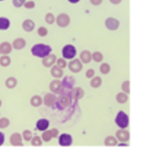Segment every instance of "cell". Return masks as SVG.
I'll use <instances>...</instances> for the list:
<instances>
[{
	"instance_id": "e575fe53",
	"label": "cell",
	"mask_w": 146,
	"mask_h": 161,
	"mask_svg": "<svg viewBox=\"0 0 146 161\" xmlns=\"http://www.w3.org/2000/svg\"><path fill=\"white\" fill-rule=\"evenodd\" d=\"M23 137H24V138L25 141H30L31 139L32 138V132L29 130H27V131H24V133H23Z\"/></svg>"
},
{
	"instance_id": "74e56055",
	"label": "cell",
	"mask_w": 146,
	"mask_h": 161,
	"mask_svg": "<svg viewBox=\"0 0 146 161\" xmlns=\"http://www.w3.org/2000/svg\"><path fill=\"white\" fill-rule=\"evenodd\" d=\"M56 63H57V66L59 67L60 69H64L66 66V61L64 59H58L56 61Z\"/></svg>"
},
{
	"instance_id": "1f68e13d",
	"label": "cell",
	"mask_w": 146,
	"mask_h": 161,
	"mask_svg": "<svg viewBox=\"0 0 146 161\" xmlns=\"http://www.w3.org/2000/svg\"><path fill=\"white\" fill-rule=\"evenodd\" d=\"M52 138V133L50 131H46L42 134V139L43 140V141L48 142L51 141V139Z\"/></svg>"
},
{
	"instance_id": "ffe728a7",
	"label": "cell",
	"mask_w": 146,
	"mask_h": 161,
	"mask_svg": "<svg viewBox=\"0 0 146 161\" xmlns=\"http://www.w3.org/2000/svg\"><path fill=\"white\" fill-rule=\"evenodd\" d=\"M51 74H52L53 77L58 79V78H61L63 76V72L62 69H60L57 66H53L51 69Z\"/></svg>"
},
{
	"instance_id": "7bdbcfd3",
	"label": "cell",
	"mask_w": 146,
	"mask_h": 161,
	"mask_svg": "<svg viewBox=\"0 0 146 161\" xmlns=\"http://www.w3.org/2000/svg\"><path fill=\"white\" fill-rule=\"evenodd\" d=\"M4 141H5L4 134L3 133H2V132H0V146L4 144Z\"/></svg>"
},
{
	"instance_id": "277c9868",
	"label": "cell",
	"mask_w": 146,
	"mask_h": 161,
	"mask_svg": "<svg viewBox=\"0 0 146 161\" xmlns=\"http://www.w3.org/2000/svg\"><path fill=\"white\" fill-rule=\"evenodd\" d=\"M56 24L58 27L64 28L68 27L70 24V17L66 14H61L56 17Z\"/></svg>"
},
{
	"instance_id": "ba28073f",
	"label": "cell",
	"mask_w": 146,
	"mask_h": 161,
	"mask_svg": "<svg viewBox=\"0 0 146 161\" xmlns=\"http://www.w3.org/2000/svg\"><path fill=\"white\" fill-rule=\"evenodd\" d=\"M49 88L51 91L55 93H61L63 91V86L59 80H53L51 82Z\"/></svg>"
},
{
	"instance_id": "8d00e7d4",
	"label": "cell",
	"mask_w": 146,
	"mask_h": 161,
	"mask_svg": "<svg viewBox=\"0 0 146 161\" xmlns=\"http://www.w3.org/2000/svg\"><path fill=\"white\" fill-rule=\"evenodd\" d=\"M26 0H12V3H13L14 6L17 8H19V7H22L24 4L25 3Z\"/></svg>"
},
{
	"instance_id": "4fadbf2b",
	"label": "cell",
	"mask_w": 146,
	"mask_h": 161,
	"mask_svg": "<svg viewBox=\"0 0 146 161\" xmlns=\"http://www.w3.org/2000/svg\"><path fill=\"white\" fill-rule=\"evenodd\" d=\"M48 126H49V121L45 118L40 119L37 123V128L40 131H45L48 128Z\"/></svg>"
},
{
	"instance_id": "ee69618b",
	"label": "cell",
	"mask_w": 146,
	"mask_h": 161,
	"mask_svg": "<svg viewBox=\"0 0 146 161\" xmlns=\"http://www.w3.org/2000/svg\"><path fill=\"white\" fill-rule=\"evenodd\" d=\"M51 133H52V138H56V136H58V131L57 129H55L53 128L52 130H51Z\"/></svg>"
},
{
	"instance_id": "f907efd6",
	"label": "cell",
	"mask_w": 146,
	"mask_h": 161,
	"mask_svg": "<svg viewBox=\"0 0 146 161\" xmlns=\"http://www.w3.org/2000/svg\"><path fill=\"white\" fill-rule=\"evenodd\" d=\"M0 55H1V53H0Z\"/></svg>"
},
{
	"instance_id": "c3c4849f",
	"label": "cell",
	"mask_w": 146,
	"mask_h": 161,
	"mask_svg": "<svg viewBox=\"0 0 146 161\" xmlns=\"http://www.w3.org/2000/svg\"><path fill=\"white\" fill-rule=\"evenodd\" d=\"M119 145H125V144H120Z\"/></svg>"
},
{
	"instance_id": "4316f807",
	"label": "cell",
	"mask_w": 146,
	"mask_h": 161,
	"mask_svg": "<svg viewBox=\"0 0 146 161\" xmlns=\"http://www.w3.org/2000/svg\"><path fill=\"white\" fill-rule=\"evenodd\" d=\"M102 84V79L101 78L98 76H96L93 78L91 81V86L93 88H98Z\"/></svg>"
},
{
	"instance_id": "bcb514c9",
	"label": "cell",
	"mask_w": 146,
	"mask_h": 161,
	"mask_svg": "<svg viewBox=\"0 0 146 161\" xmlns=\"http://www.w3.org/2000/svg\"><path fill=\"white\" fill-rule=\"evenodd\" d=\"M68 1L71 4H76L78 3V2H79L80 0H68Z\"/></svg>"
},
{
	"instance_id": "44dd1931",
	"label": "cell",
	"mask_w": 146,
	"mask_h": 161,
	"mask_svg": "<svg viewBox=\"0 0 146 161\" xmlns=\"http://www.w3.org/2000/svg\"><path fill=\"white\" fill-rule=\"evenodd\" d=\"M10 27V21L6 17H0V30H7Z\"/></svg>"
},
{
	"instance_id": "5b68a950",
	"label": "cell",
	"mask_w": 146,
	"mask_h": 161,
	"mask_svg": "<svg viewBox=\"0 0 146 161\" xmlns=\"http://www.w3.org/2000/svg\"><path fill=\"white\" fill-rule=\"evenodd\" d=\"M105 25L108 30L115 31L118 29L120 22L118 19L113 17H108L105 22Z\"/></svg>"
},
{
	"instance_id": "b9f144b4",
	"label": "cell",
	"mask_w": 146,
	"mask_h": 161,
	"mask_svg": "<svg viewBox=\"0 0 146 161\" xmlns=\"http://www.w3.org/2000/svg\"><path fill=\"white\" fill-rule=\"evenodd\" d=\"M91 4L95 6H98L99 4H101L103 2V0H90Z\"/></svg>"
},
{
	"instance_id": "f35d334b",
	"label": "cell",
	"mask_w": 146,
	"mask_h": 161,
	"mask_svg": "<svg viewBox=\"0 0 146 161\" xmlns=\"http://www.w3.org/2000/svg\"><path fill=\"white\" fill-rule=\"evenodd\" d=\"M42 141H41L40 138L39 136H36L32 139V145H35V146H40V145H42Z\"/></svg>"
},
{
	"instance_id": "681fc988",
	"label": "cell",
	"mask_w": 146,
	"mask_h": 161,
	"mask_svg": "<svg viewBox=\"0 0 146 161\" xmlns=\"http://www.w3.org/2000/svg\"><path fill=\"white\" fill-rule=\"evenodd\" d=\"M2 1H4V0H0V2H2Z\"/></svg>"
},
{
	"instance_id": "83f0119b",
	"label": "cell",
	"mask_w": 146,
	"mask_h": 161,
	"mask_svg": "<svg viewBox=\"0 0 146 161\" xmlns=\"http://www.w3.org/2000/svg\"><path fill=\"white\" fill-rule=\"evenodd\" d=\"M111 71V66L107 63H103L100 66V71L103 74H108Z\"/></svg>"
},
{
	"instance_id": "9a60e30c",
	"label": "cell",
	"mask_w": 146,
	"mask_h": 161,
	"mask_svg": "<svg viewBox=\"0 0 146 161\" xmlns=\"http://www.w3.org/2000/svg\"><path fill=\"white\" fill-rule=\"evenodd\" d=\"M27 44L26 41L22 38H17V39H15L13 42V47L16 50H21V49H24L25 46Z\"/></svg>"
},
{
	"instance_id": "ac0fdd59",
	"label": "cell",
	"mask_w": 146,
	"mask_h": 161,
	"mask_svg": "<svg viewBox=\"0 0 146 161\" xmlns=\"http://www.w3.org/2000/svg\"><path fill=\"white\" fill-rule=\"evenodd\" d=\"M80 59L83 64H88L91 61V54L89 51H83L80 54Z\"/></svg>"
},
{
	"instance_id": "f6af8a7d",
	"label": "cell",
	"mask_w": 146,
	"mask_h": 161,
	"mask_svg": "<svg viewBox=\"0 0 146 161\" xmlns=\"http://www.w3.org/2000/svg\"><path fill=\"white\" fill-rule=\"evenodd\" d=\"M110 2L113 4H118L121 2V0H110Z\"/></svg>"
},
{
	"instance_id": "3957f363",
	"label": "cell",
	"mask_w": 146,
	"mask_h": 161,
	"mask_svg": "<svg viewBox=\"0 0 146 161\" xmlns=\"http://www.w3.org/2000/svg\"><path fill=\"white\" fill-rule=\"evenodd\" d=\"M63 57L66 59H72L76 55V49L71 44H66L62 49Z\"/></svg>"
},
{
	"instance_id": "2e32d148",
	"label": "cell",
	"mask_w": 146,
	"mask_h": 161,
	"mask_svg": "<svg viewBox=\"0 0 146 161\" xmlns=\"http://www.w3.org/2000/svg\"><path fill=\"white\" fill-rule=\"evenodd\" d=\"M117 138L121 142L128 141L130 138V134L126 131H118L116 133Z\"/></svg>"
},
{
	"instance_id": "836d02e7",
	"label": "cell",
	"mask_w": 146,
	"mask_h": 161,
	"mask_svg": "<svg viewBox=\"0 0 146 161\" xmlns=\"http://www.w3.org/2000/svg\"><path fill=\"white\" fill-rule=\"evenodd\" d=\"M37 33H38V34H39L40 36H42V37H43V36H46L47 35L48 30L45 27H39V29H38Z\"/></svg>"
},
{
	"instance_id": "4dcf8cb0",
	"label": "cell",
	"mask_w": 146,
	"mask_h": 161,
	"mask_svg": "<svg viewBox=\"0 0 146 161\" xmlns=\"http://www.w3.org/2000/svg\"><path fill=\"white\" fill-rule=\"evenodd\" d=\"M45 21L48 24H53L55 22V17L52 13H48L45 17Z\"/></svg>"
},
{
	"instance_id": "d6a6232c",
	"label": "cell",
	"mask_w": 146,
	"mask_h": 161,
	"mask_svg": "<svg viewBox=\"0 0 146 161\" xmlns=\"http://www.w3.org/2000/svg\"><path fill=\"white\" fill-rule=\"evenodd\" d=\"M9 125V121L6 118H2L0 119V128H7Z\"/></svg>"
},
{
	"instance_id": "d6986e66",
	"label": "cell",
	"mask_w": 146,
	"mask_h": 161,
	"mask_svg": "<svg viewBox=\"0 0 146 161\" xmlns=\"http://www.w3.org/2000/svg\"><path fill=\"white\" fill-rule=\"evenodd\" d=\"M57 105L60 109H64L65 107H67L70 103V99L68 96H61L58 98Z\"/></svg>"
},
{
	"instance_id": "7dc6e473",
	"label": "cell",
	"mask_w": 146,
	"mask_h": 161,
	"mask_svg": "<svg viewBox=\"0 0 146 161\" xmlns=\"http://www.w3.org/2000/svg\"><path fill=\"white\" fill-rule=\"evenodd\" d=\"M1 106H2V101L0 100V107H1Z\"/></svg>"
},
{
	"instance_id": "d590c367",
	"label": "cell",
	"mask_w": 146,
	"mask_h": 161,
	"mask_svg": "<svg viewBox=\"0 0 146 161\" xmlns=\"http://www.w3.org/2000/svg\"><path fill=\"white\" fill-rule=\"evenodd\" d=\"M122 90L127 93H130V82L128 80H126V81L123 83Z\"/></svg>"
},
{
	"instance_id": "603a6c76",
	"label": "cell",
	"mask_w": 146,
	"mask_h": 161,
	"mask_svg": "<svg viewBox=\"0 0 146 161\" xmlns=\"http://www.w3.org/2000/svg\"><path fill=\"white\" fill-rule=\"evenodd\" d=\"M5 84L9 89H13L17 84V80L14 77H9L7 79Z\"/></svg>"
},
{
	"instance_id": "30bf717a",
	"label": "cell",
	"mask_w": 146,
	"mask_h": 161,
	"mask_svg": "<svg viewBox=\"0 0 146 161\" xmlns=\"http://www.w3.org/2000/svg\"><path fill=\"white\" fill-rule=\"evenodd\" d=\"M63 88L67 89H72L74 84H75V79L72 76H66L61 82Z\"/></svg>"
},
{
	"instance_id": "cb8c5ba5",
	"label": "cell",
	"mask_w": 146,
	"mask_h": 161,
	"mask_svg": "<svg viewBox=\"0 0 146 161\" xmlns=\"http://www.w3.org/2000/svg\"><path fill=\"white\" fill-rule=\"evenodd\" d=\"M10 64H11V59L9 56L4 55L0 57V65L2 66L7 67L10 65Z\"/></svg>"
},
{
	"instance_id": "7a4b0ae2",
	"label": "cell",
	"mask_w": 146,
	"mask_h": 161,
	"mask_svg": "<svg viewBox=\"0 0 146 161\" xmlns=\"http://www.w3.org/2000/svg\"><path fill=\"white\" fill-rule=\"evenodd\" d=\"M115 122L117 124V126L120 128H127L129 123V118L127 116V114L124 113L123 111H119L116 117Z\"/></svg>"
},
{
	"instance_id": "e0dca14e",
	"label": "cell",
	"mask_w": 146,
	"mask_h": 161,
	"mask_svg": "<svg viewBox=\"0 0 146 161\" xmlns=\"http://www.w3.org/2000/svg\"><path fill=\"white\" fill-rule=\"evenodd\" d=\"M56 97L55 95L52 94V93H48L45 96L44 98H43V103H45V105L48 106H51L54 104L56 103Z\"/></svg>"
},
{
	"instance_id": "8fae6325",
	"label": "cell",
	"mask_w": 146,
	"mask_h": 161,
	"mask_svg": "<svg viewBox=\"0 0 146 161\" xmlns=\"http://www.w3.org/2000/svg\"><path fill=\"white\" fill-rule=\"evenodd\" d=\"M12 50V46L10 44L9 42H7V41L2 42L1 44H0V53L2 54L7 55V54L11 53Z\"/></svg>"
},
{
	"instance_id": "f546056e",
	"label": "cell",
	"mask_w": 146,
	"mask_h": 161,
	"mask_svg": "<svg viewBox=\"0 0 146 161\" xmlns=\"http://www.w3.org/2000/svg\"><path fill=\"white\" fill-rule=\"evenodd\" d=\"M116 100L118 103H125L128 100L127 96L123 93H120L117 95L116 96Z\"/></svg>"
},
{
	"instance_id": "60d3db41",
	"label": "cell",
	"mask_w": 146,
	"mask_h": 161,
	"mask_svg": "<svg viewBox=\"0 0 146 161\" xmlns=\"http://www.w3.org/2000/svg\"><path fill=\"white\" fill-rule=\"evenodd\" d=\"M94 74H95V71L92 69H89L86 73V76L88 79H91L92 77H93Z\"/></svg>"
},
{
	"instance_id": "9c48e42d",
	"label": "cell",
	"mask_w": 146,
	"mask_h": 161,
	"mask_svg": "<svg viewBox=\"0 0 146 161\" xmlns=\"http://www.w3.org/2000/svg\"><path fill=\"white\" fill-rule=\"evenodd\" d=\"M56 61V56L54 54H49V55L46 56L45 58L43 59L42 64L44 66L47 67H51L53 66V64H55V62Z\"/></svg>"
},
{
	"instance_id": "d4e9b609",
	"label": "cell",
	"mask_w": 146,
	"mask_h": 161,
	"mask_svg": "<svg viewBox=\"0 0 146 161\" xmlns=\"http://www.w3.org/2000/svg\"><path fill=\"white\" fill-rule=\"evenodd\" d=\"M91 57L92 59H93V61L97 62V63H100V62H101L103 61V54H102L101 52H99V51H96V52H94L93 54H91Z\"/></svg>"
},
{
	"instance_id": "7c38bea8",
	"label": "cell",
	"mask_w": 146,
	"mask_h": 161,
	"mask_svg": "<svg viewBox=\"0 0 146 161\" xmlns=\"http://www.w3.org/2000/svg\"><path fill=\"white\" fill-rule=\"evenodd\" d=\"M22 28L27 32H32L35 28V24L32 20L26 19L22 23Z\"/></svg>"
},
{
	"instance_id": "484cf974",
	"label": "cell",
	"mask_w": 146,
	"mask_h": 161,
	"mask_svg": "<svg viewBox=\"0 0 146 161\" xmlns=\"http://www.w3.org/2000/svg\"><path fill=\"white\" fill-rule=\"evenodd\" d=\"M42 98L39 96H35L32 97V99H31V104L35 106V107H37V106H39L41 104H42Z\"/></svg>"
},
{
	"instance_id": "52a82bcc",
	"label": "cell",
	"mask_w": 146,
	"mask_h": 161,
	"mask_svg": "<svg viewBox=\"0 0 146 161\" xmlns=\"http://www.w3.org/2000/svg\"><path fill=\"white\" fill-rule=\"evenodd\" d=\"M73 139L71 135L67 133H63L58 138V143L61 146H69L72 144Z\"/></svg>"
},
{
	"instance_id": "6da1fadb",
	"label": "cell",
	"mask_w": 146,
	"mask_h": 161,
	"mask_svg": "<svg viewBox=\"0 0 146 161\" xmlns=\"http://www.w3.org/2000/svg\"><path fill=\"white\" fill-rule=\"evenodd\" d=\"M52 51V47L49 45L44 44H37L31 49V52L32 55L41 59H43L48 56Z\"/></svg>"
},
{
	"instance_id": "f1b7e54d",
	"label": "cell",
	"mask_w": 146,
	"mask_h": 161,
	"mask_svg": "<svg viewBox=\"0 0 146 161\" xmlns=\"http://www.w3.org/2000/svg\"><path fill=\"white\" fill-rule=\"evenodd\" d=\"M117 144L116 139L113 137L108 136L107 138L105 140V145H109V146H113Z\"/></svg>"
},
{
	"instance_id": "7402d4cb",
	"label": "cell",
	"mask_w": 146,
	"mask_h": 161,
	"mask_svg": "<svg viewBox=\"0 0 146 161\" xmlns=\"http://www.w3.org/2000/svg\"><path fill=\"white\" fill-rule=\"evenodd\" d=\"M83 90L81 89V88H76V89H74L72 91V96L76 100L81 98L83 97Z\"/></svg>"
},
{
	"instance_id": "5bb4252c",
	"label": "cell",
	"mask_w": 146,
	"mask_h": 161,
	"mask_svg": "<svg viewBox=\"0 0 146 161\" xmlns=\"http://www.w3.org/2000/svg\"><path fill=\"white\" fill-rule=\"evenodd\" d=\"M10 142H11V144L14 145V146L23 145L22 141V136L19 133L12 134L11 138H10Z\"/></svg>"
},
{
	"instance_id": "ab89813d",
	"label": "cell",
	"mask_w": 146,
	"mask_h": 161,
	"mask_svg": "<svg viewBox=\"0 0 146 161\" xmlns=\"http://www.w3.org/2000/svg\"><path fill=\"white\" fill-rule=\"evenodd\" d=\"M24 6L25 8H27V9H33V8H34V7H35V3H34V2H33V1H29V2H25V3L24 4Z\"/></svg>"
},
{
	"instance_id": "8992f818",
	"label": "cell",
	"mask_w": 146,
	"mask_h": 161,
	"mask_svg": "<svg viewBox=\"0 0 146 161\" xmlns=\"http://www.w3.org/2000/svg\"><path fill=\"white\" fill-rule=\"evenodd\" d=\"M68 68L73 73H78L81 71L82 68H83V65L79 59H76L69 62Z\"/></svg>"
}]
</instances>
